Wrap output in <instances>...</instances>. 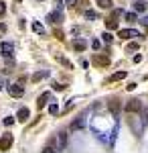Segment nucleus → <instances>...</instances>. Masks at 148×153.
Instances as JSON below:
<instances>
[{
    "instance_id": "nucleus-13",
    "label": "nucleus",
    "mask_w": 148,
    "mask_h": 153,
    "mask_svg": "<svg viewBox=\"0 0 148 153\" xmlns=\"http://www.w3.org/2000/svg\"><path fill=\"white\" fill-rule=\"evenodd\" d=\"M29 114H31V110H29V108H21V110H18V120H26Z\"/></svg>"
},
{
    "instance_id": "nucleus-15",
    "label": "nucleus",
    "mask_w": 148,
    "mask_h": 153,
    "mask_svg": "<svg viewBox=\"0 0 148 153\" xmlns=\"http://www.w3.org/2000/svg\"><path fill=\"white\" fill-rule=\"evenodd\" d=\"M95 2H97L102 8H110V6H112V0H95Z\"/></svg>"
},
{
    "instance_id": "nucleus-3",
    "label": "nucleus",
    "mask_w": 148,
    "mask_h": 153,
    "mask_svg": "<svg viewBox=\"0 0 148 153\" xmlns=\"http://www.w3.org/2000/svg\"><path fill=\"white\" fill-rule=\"evenodd\" d=\"M0 51H2V55L10 57L12 53H14V45H12V43H8V41H4V43H0Z\"/></svg>"
},
{
    "instance_id": "nucleus-19",
    "label": "nucleus",
    "mask_w": 148,
    "mask_h": 153,
    "mask_svg": "<svg viewBox=\"0 0 148 153\" xmlns=\"http://www.w3.org/2000/svg\"><path fill=\"white\" fill-rule=\"evenodd\" d=\"M102 39L106 41V43H112V39H114V37L110 35V33H103V35H102Z\"/></svg>"
},
{
    "instance_id": "nucleus-7",
    "label": "nucleus",
    "mask_w": 148,
    "mask_h": 153,
    "mask_svg": "<svg viewBox=\"0 0 148 153\" xmlns=\"http://www.w3.org/2000/svg\"><path fill=\"white\" fill-rule=\"evenodd\" d=\"M83 127H85V118L81 117V118H77V120H73L69 129H71V131H79V129H83Z\"/></svg>"
},
{
    "instance_id": "nucleus-14",
    "label": "nucleus",
    "mask_w": 148,
    "mask_h": 153,
    "mask_svg": "<svg viewBox=\"0 0 148 153\" xmlns=\"http://www.w3.org/2000/svg\"><path fill=\"white\" fill-rule=\"evenodd\" d=\"M124 16H126V21H130V23H136V21H138V14H136V12H134V10L126 12Z\"/></svg>"
},
{
    "instance_id": "nucleus-25",
    "label": "nucleus",
    "mask_w": 148,
    "mask_h": 153,
    "mask_svg": "<svg viewBox=\"0 0 148 153\" xmlns=\"http://www.w3.org/2000/svg\"><path fill=\"white\" fill-rule=\"evenodd\" d=\"M65 4H67V6H75V4H77V0H65Z\"/></svg>"
},
{
    "instance_id": "nucleus-12",
    "label": "nucleus",
    "mask_w": 148,
    "mask_h": 153,
    "mask_svg": "<svg viewBox=\"0 0 148 153\" xmlns=\"http://www.w3.org/2000/svg\"><path fill=\"white\" fill-rule=\"evenodd\" d=\"M134 10H138V12L146 10V2H144V0H136V2H134Z\"/></svg>"
},
{
    "instance_id": "nucleus-9",
    "label": "nucleus",
    "mask_w": 148,
    "mask_h": 153,
    "mask_svg": "<svg viewBox=\"0 0 148 153\" xmlns=\"http://www.w3.org/2000/svg\"><path fill=\"white\" fill-rule=\"evenodd\" d=\"M49 98H51V92H43V94L39 96V106L43 108V106H45L47 102H49Z\"/></svg>"
},
{
    "instance_id": "nucleus-24",
    "label": "nucleus",
    "mask_w": 148,
    "mask_h": 153,
    "mask_svg": "<svg viewBox=\"0 0 148 153\" xmlns=\"http://www.w3.org/2000/svg\"><path fill=\"white\" fill-rule=\"evenodd\" d=\"M47 76V71H41V74H37V76H34V80H41V78H45Z\"/></svg>"
},
{
    "instance_id": "nucleus-5",
    "label": "nucleus",
    "mask_w": 148,
    "mask_h": 153,
    "mask_svg": "<svg viewBox=\"0 0 148 153\" xmlns=\"http://www.w3.org/2000/svg\"><path fill=\"white\" fill-rule=\"evenodd\" d=\"M126 110H128V112H138V110H142L140 100H130V102L126 104Z\"/></svg>"
},
{
    "instance_id": "nucleus-22",
    "label": "nucleus",
    "mask_w": 148,
    "mask_h": 153,
    "mask_svg": "<svg viewBox=\"0 0 148 153\" xmlns=\"http://www.w3.org/2000/svg\"><path fill=\"white\" fill-rule=\"evenodd\" d=\"M142 120H144V125H148V108H142Z\"/></svg>"
},
{
    "instance_id": "nucleus-28",
    "label": "nucleus",
    "mask_w": 148,
    "mask_h": 153,
    "mask_svg": "<svg viewBox=\"0 0 148 153\" xmlns=\"http://www.w3.org/2000/svg\"><path fill=\"white\" fill-rule=\"evenodd\" d=\"M16 2H21V0H16Z\"/></svg>"
},
{
    "instance_id": "nucleus-23",
    "label": "nucleus",
    "mask_w": 148,
    "mask_h": 153,
    "mask_svg": "<svg viewBox=\"0 0 148 153\" xmlns=\"http://www.w3.org/2000/svg\"><path fill=\"white\" fill-rule=\"evenodd\" d=\"M4 12H6V4H4V2H0V16H2Z\"/></svg>"
},
{
    "instance_id": "nucleus-2",
    "label": "nucleus",
    "mask_w": 148,
    "mask_h": 153,
    "mask_svg": "<svg viewBox=\"0 0 148 153\" xmlns=\"http://www.w3.org/2000/svg\"><path fill=\"white\" fill-rule=\"evenodd\" d=\"M6 88H8V94L14 96V98H21V96L24 94V88L21 84H10V86H6Z\"/></svg>"
},
{
    "instance_id": "nucleus-21",
    "label": "nucleus",
    "mask_w": 148,
    "mask_h": 153,
    "mask_svg": "<svg viewBox=\"0 0 148 153\" xmlns=\"http://www.w3.org/2000/svg\"><path fill=\"white\" fill-rule=\"evenodd\" d=\"M85 19L93 21V19H95V12H93V10H85Z\"/></svg>"
},
{
    "instance_id": "nucleus-17",
    "label": "nucleus",
    "mask_w": 148,
    "mask_h": 153,
    "mask_svg": "<svg viewBox=\"0 0 148 153\" xmlns=\"http://www.w3.org/2000/svg\"><path fill=\"white\" fill-rule=\"evenodd\" d=\"M124 78H126V71H118V74L112 76V80H114V82H116V80H124Z\"/></svg>"
},
{
    "instance_id": "nucleus-8",
    "label": "nucleus",
    "mask_w": 148,
    "mask_h": 153,
    "mask_svg": "<svg viewBox=\"0 0 148 153\" xmlns=\"http://www.w3.org/2000/svg\"><path fill=\"white\" fill-rule=\"evenodd\" d=\"M73 47L77 49V51H83V49L87 47V43H85V39H75L73 41Z\"/></svg>"
},
{
    "instance_id": "nucleus-20",
    "label": "nucleus",
    "mask_w": 148,
    "mask_h": 153,
    "mask_svg": "<svg viewBox=\"0 0 148 153\" xmlns=\"http://www.w3.org/2000/svg\"><path fill=\"white\" fill-rule=\"evenodd\" d=\"M4 125H6V127L14 125V117H6V118H4Z\"/></svg>"
},
{
    "instance_id": "nucleus-27",
    "label": "nucleus",
    "mask_w": 148,
    "mask_h": 153,
    "mask_svg": "<svg viewBox=\"0 0 148 153\" xmlns=\"http://www.w3.org/2000/svg\"><path fill=\"white\" fill-rule=\"evenodd\" d=\"M142 25H144V27H148V16H144V19H142Z\"/></svg>"
},
{
    "instance_id": "nucleus-4",
    "label": "nucleus",
    "mask_w": 148,
    "mask_h": 153,
    "mask_svg": "<svg viewBox=\"0 0 148 153\" xmlns=\"http://www.w3.org/2000/svg\"><path fill=\"white\" fill-rule=\"evenodd\" d=\"M10 145H12V135H4V137L0 139V149H2V151H8Z\"/></svg>"
},
{
    "instance_id": "nucleus-16",
    "label": "nucleus",
    "mask_w": 148,
    "mask_h": 153,
    "mask_svg": "<svg viewBox=\"0 0 148 153\" xmlns=\"http://www.w3.org/2000/svg\"><path fill=\"white\" fill-rule=\"evenodd\" d=\"M49 112H51V114H57V112H59V106L55 104L53 100H51V106H49Z\"/></svg>"
},
{
    "instance_id": "nucleus-1",
    "label": "nucleus",
    "mask_w": 148,
    "mask_h": 153,
    "mask_svg": "<svg viewBox=\"0 0 148 153\" xmlns=\"http://www.w3.org/2000/svg\"><path fill=\"white\" fill-rule=\"evenodd\" d=\"M47 19H49V21H53V23H57V25L61 23V21H63V2H59L57 10H55V12H51V14H49Z\"/></svg>"
},
{
    "instance_id": "nucleus-10",
    "label": "nucleus",
    "mask_w": 148,
    "mask_h": 153,
    "mask_svg": "<svg viewBox=\"0 0 148 153\" xmlns=\"http://www.w3.org/2000/svg\"><path fill=\"white\" fill-rule=\"evenodd\" d=\"M65 145H67V133H61V135H59L57 149H65Z\"/></svg>"
},
{
    "instance_id": "nucleus-11",
    "label": "nucleus",
    "mask_w": 148,
    "mask_h": 153,
    "mask_svg": "<svg viewBox=\"0 0 148 153\" xmlns=\"http://www.w3.org/2000/svg\"><path fill=\"white\" fill-rule=\"evenodd\" d=\"M31 27H33V31H34V33H39V35H45V27L39 23V21H34V23L31 25Z\"/></svg>"
},
{
    "instance_id": "nucleus-18",
    "label": "nucleus",
    "mask_w": 148,
    "mask_h": 153,
    "mask_svg": "<svg viewBox=\"0 0 148 153\" xmlns=\"http://www.w3.org/2000/svg\"><path fill=\"white\" fill-rule=\"evenodd\" d=\"M91 47L95 49V51H97V49L102 47V43H100V39H93V41H91Z\"/></svg>"
},
{
    "instance_id": "nucleus-6",
    "label": "nucleus",
    "mask_w": 148,
    "mask_h": 153,
    "mask_svg": "<svg viewBox=\"0 0 148 153\" xmlns=\"http://www.w3.org/2000/svg\"><path fill=\"white\" fill-rule=\"evenodd\" d=\"M120 37H122V39H130V37H140V33L134 31V29H122V31H120Z\"/></svg>"
},
{
    "instance_id": "nucleus-26",
    "label": "nucleus",
    "mask_w": 148,
    "mask_h": 153,
    "mask_svg": "<svg viewBox=\"0 0 148 153\" xmlns=\"http://www.w3.org/2000/svg\"><path fill=\"white\" fill-rule=\"evenodd\" d=\"M2 88H6V80H4V78L0 76V90H2Z\"/></svg>"
}]
</instances>
